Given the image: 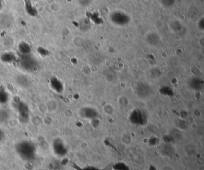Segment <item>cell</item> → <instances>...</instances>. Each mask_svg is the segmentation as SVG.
Wrapping results in <instances>:
<instances>
[{"label": "cell", "instance_id": "8992f818", "mask_svg": "<svg viewBox=\"0 0 204 170\" xmlns=\"http://www.w3.org/2000/svg\"><path fill=\"white\" fill-rule=\"evenodd\" d=\"M8 113L6 110H0V122H4L7 119H8Z\"/></svg>", "mask_w": 204, "mask_h": 170}, {"label": "cell", "instance_id": "6da1fadb", "mask_svg": "<svg viewBox=\"0 0 204 170\" xmlns=\"http://www.w3.org/2000/svg\"><path fill=\"white\" fill-rule=\"evenodd\" d=\"M21 67L26 71H32L35 70L38 63L35 58L31 57L29 54L23 55L20 60Z\"/></svg>", "mask_w": 204, "mask_h": 170}, {"label": "cell", "instance_id": "5b68a950", "mask_svg": "<svg viewBox=\"0 0 204 170\" xmlns=\"http://www.w3.org/2000/svg\"><path fill=\"white\" fill-rule=\"evenodd\" d=\"M9 100V95L4 87L0 86V104H5Z\"/></svg>", "mask_w": 204, "mask_h": 170}, {"label": "cell", "instance_id": "277c9868", "mask_svg": "<svg viewBox=\"0 0 204 170\" xmlns=\"http://www.w3.org/2000/svg\"><path fill=\"white\" fill-rule=\"evenodd\" d=\"M16 81L19 86L23 88L29 86V79L25 75H19L17 77Z\"/></svg>", "mask_w": 204, "mask_h": 170}, {"label": "cell", "instance_id": "7a4b0ae2", "mask_svg": "<svg viewBox=\"0 0 204 170\" xmlns=\"http://www.w3.org/2000/svg\"><path fill=\"white\" fill-rule=\"evenodd\" d=\"M50 86L51 88L57 92H60L63 89V85L62 82L56 77H53L50 79Z\"/></svg>", "mask_w": 204, "mask_h": 170}, {"label": "cell", "instance_id": "3957f363", "mask_svg": "<svg viewBox=\"0 0 204 170\" xmlns=\"http://www.w3.org/2000/svg\"><path fill=\"white\" fill-rule=\"evenodd\" d=\"M15 56L11 52H6L4 54H2L1 56V59L2 61V62H4L5 63H10L13 62L15 60Z\"/></svg>", "mask_w": 204, "mask_h": 170}, {"label": "cell", "instance_id": "ba28073f", "mask_svg": "<svg viewBox=\"0 0 204 170\" xmlns=\"http://www.w3.org/2000/svg\"><path fill=\"white\" fill-rule=\"evenodd\" d=\"M2 137H3V132H2V130L0 129V141H1V139L2 138Z\"/></svg>", "mask_w": 204, "mask_h": 170}, {"label": "cell", "instance_id": "52a82bcc", "mask_svg": "<svg viewBox=\"0 0 204 170\" xmlns=\"http://www.w3.org/2000/svg\"><path fill=\"white\" fill-rule=\"evenodd\" d=\"M162 170H173V169L172 166L169 165H166L162 168Z\"/></svg>", "mask_w": 204, "mask_h": 170}]
</instances>
